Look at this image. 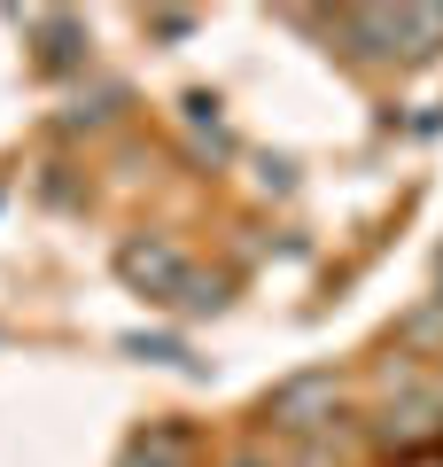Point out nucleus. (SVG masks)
<instances>
[{
  "mask_svg": "<svg viewBox=\"0 0 443 467\" xmlns=\"http://www.w3.org/2000/svg\"><path fill=\"white\" fill-rule=\"evenodd\" d=\"M335 398H343V382H335L327 367L288 374V382L264 398V420H273V429H288V436H319V429L335 420Z\"/></svg>",
  "mask_w": 443,
  "mask_h": 467,
  "instance_id": "obj_1",
  "label": "nucleus"
},
{
  "mask_svg": "<svg viewBox=\"0 0 443 467\" xmlns=\"http://www.w3.org/2000/svg\"><path fill=\"white\" fill-rule=\"evenodd\" d=\"M117 273H125L132 288H148V296H171V288L187 281V265H180L171 242H125V250H117Z\"/></svg>",
  "mask_w": 443,
  "mask_h": 467,
  "instance_id": "obj_2",
  "label": "nucleus"
},
{
  "mask_svg": "<svg viewBox=\"0 0 443 467\" xmlns=\"http://www.w3.org/2000/svg\"><path fill=\"white\" fill-rule=\"evenodd\" d=\"M343 39H350V55H366V63L397 55V8H343Z\"/></svg>",
  "mask_w": 443,
  "mask_h": 467,
  "instance_id": "obj_3",
  "label": "nucleus"
},
{
  "mask_svg": "<svg viewBox=\"0 0 443 467\" xmlns=\"http://www.w3.org/2000/svg\"><path fill=\"white\" fill-rule=\"evenodd\" d=\"M397 55H412V63L443 55V8H397Z\"/></svg>",
  "mask_w": 443,
  "mask_h": 467,
  "instance_id": "obj_4",
  "label": "nucleus"
},
{
  "mask_svg": "<svg viewBox=\"0 0 443 467\" xmlns=\"http://www.w3.org/2000/svg\"><path fill=\"white\" fill-rule=\"evenodd\" d=\"M436 413H443V398L428 389L420 405H405V413H389V420H381V436H389V444H420V436H436Z\"/></svg>",
  "mask_w": 443,
  "mask_h": 467,
  "instance_id": "obj_5",
  "label": "nucleus"
},
{
  "mask_svg": "<svg viewBox=\"0 0 443 467\" xmlns=\"http://www.w3.org/2000/svg\"><path fill=\"white\" fill-rule=\"evenodd\" d=\"M125 467H187V451H180L171 429H156V436H140V444L125 451Z\"/></svg>",
  "mask_w": 443,
  "mask_h": 467,
  "instance_id": "obj_6",
  "label": "nucleus"
},
{
  "mask_svg": "<svg viewBox=\"0 0 443 467\" xmlns=\"http://www.w3.org/2000/svg\"><path fill=\"white\" fill-rule=\"evenodd\" d=\"M39 32H47V70H70L78 63V24L70 16H32Z\"/></svg>",
  "mask_w": 443,
  "mask_h": 467,
  "instance_id": "obj_7",
  "label": "nucleus"
},
{
  "mask_svg": "<svg viewBox=\"0 0 443 467\" xmlns=\"http://www.w3.org/2000/svg\"><path fill=\"white\" fill-rule=\"evenodd\" d=\"M171 296H180V312H218V304H226V281H202V273H187Z\"/></svg>",
  "mask_w": 443,
  "mask_h": 467,
  "instance_id": "obj_8",
  "label": "nucleus"
},
{
  "mask_svg": "<svg viewBox=\"0 0 443 467\" xmlns=\"http://www.w3.org/2000/svg\"><path fill=\"white\" fill-rule=\"evenodd\" d=\"M405 335H412V343H436V335H443V296L428 304V312H412V319H405Z\"/></svg>",
  "mask_w": 443,
  "mask_h": 467,
  "instance_id": "obj_9",
  "label": "nucleus"
},
{
  "mask_svg": "<svg viewBox=\"0 0 443 467\" xmlns=\"http://www.w3.org/2000/svg\"><path fill=\"white\" fill-rule=\"evenodd\" d=\"M436 398H443V389H436Z\"/></svg>",
  "mask_w": 443,
  "mask_h": 467,
  "instance_id": "obj_10",
  "label": "nucleus"
}]
</instances>
